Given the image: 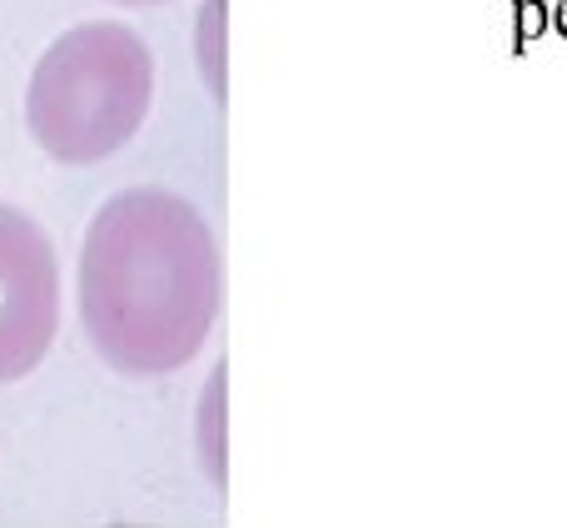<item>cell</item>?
<instances>
[{
	"instance_id": "5b68a950",
	"label": "cell",
	"mask_w": 567,
	"mask_h": 528,
	"mask_svg": "<svg viewBox=\"0 0 567 528\" xmlns=\"http://www.w3.org/2000/svg\"><path fill=\"white\" fill-rule=\"evenodd\" d=\"M115 6H165V0H115Z\"/></svg>"
},
{
	"instance_id": "6da1fadb",
	"label": "cell",
	"mask_w": 567,
	"mask_h": 528,
	"mask_svg": "<svg viewBox=\"0 0 567 528\" xmlns=\"http://www.w3.org/2000/svg\"><path fill=\"white\" fill-rule=\"evenodd\" d=\"M75 299L90 349L115 374L159 379L185 369L225 299L215 230L175 190H120L80 240Z\"/></svg>"
},
{
	"instance_id": "7a4b0ae2",
	"label": "cell",
	"mask_w": 567,
	"mask_h": 528,
	"mask_svg": "<svg viewBox=\"0 0 567 528\" xmlns=\"http://www.w3.org/2000/svg\"><path fill=\"white\" fill-rule=\"evenodd\" d=\"M155 105V55L120 20H85L35 60L25 85L30 140L55 165H100L140 135Z\"/></svg>"
},
{
	"instance_id": "3957f363",
	"label": "cell",
	"mask_w": 567,
	"mask_h": 528,
	"mask_svg": "<svg viewBox=\"0 0 567 528\" xmlns=\"http://www.w3.org/2000/svg\"><path fill=\"white\" fill-rule=\"evenodd\" d=\"M60 334V260L40 220L0 205V384L45 364Z\"/></svg>"
},
{
	"instance_id": "277c9868",
	"label": "cell",
	"mask_w": 567,
	"mask_h": 528,
	"mask_svg": "<svg viewBox=\"0 0 567 528\" xmlns=\"http://www.w3.org/2000/svg\"><path fill=\"white\" fill-rule=\"evenodd\" d=\"M199 75L209 80V95L225 100V0H209L199 10Z\"/></svg>"
}]
</instances>
